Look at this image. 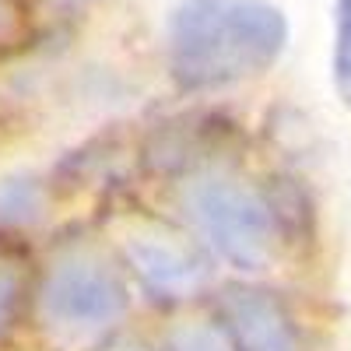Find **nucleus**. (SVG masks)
Segmentation results:
<instances>
[{
  "label": "nucleus",
  "instance_id": "obj_9",
  "mask_svg": "<svg viewBox=\"0 0 351 351\" xmlns=\"http://www.w3.org/2000/svg\"><path fill=\"white\" fill-rule=\"evenodd\" d=\"M162 351H236L221 324L211 319H180L162 334Z\"/></svg>",
  "mask_w": 351,
  "mask_h": 351
},
{
  "label": "nucleus",
  "instance_id": "obj_1",
  "mask_svg": "<svg viewBox=\"0 0 351 351\" xmlns=\"http://www.w3.org/2000/svg\"><path fill=\"white\" fill-rule=\"evenodd\" d=\"M288 46L271 0H183L165 25L169 74L183 92H215L267 74Z\"/></svg>",
  "mask_w": 351,
  "mask_h": 351
},
{
  "label": "nucleus",
  "instance_id": "obj_8",
  "mask_svg": "<svg viewBox=\"0 0 351 351\" xmlns=\"http://www.w3.org/2000/svg\"><path fill=\"white\" fill-rule=\"evenodd\" d=\"M46 211V190L32 176H11L0 183V225L18 228V225H32Z\"/></svg>",
  "mask_w": 351,
  "mask_h": 351
},
{
  "label": "nucleus",
  "instance_id": "obj_5",
  "mask_svg": "<svg viewBox=\"0 0 351 351\" xmlns=\"http://www.w3.org/2000/svg\"><path fill=\"white\" fill-rule=\"evenodd\" d=\"M243 141L236 120L221 112H183L158 123L141 141V162L152 176L186 180L204 169L232 165V152Z\"/></svg>",
  "mask_w": 351,
  "mask_h": 351
},
{
  "label": "nucleus",
  "instance_id": "obj_3",
  "mask_svg": "<svg viewBox=\"0 0 351 351\" xmlns=\"http://www.w3.org/2000/svg\"><path fill=\"white\" fill-rule=\"evenodd\" d=\"M36 313L56 341H95L127 319L130 288L102 250L71 246L53 256V263L43 271L36 288Z\"/></svg>",
  "mask_w": 351,
  "mask_h": 351
},
{
  "label": "nucleus",
  "instance_id": "obj_2",
  "mask_svg": "<svg viewBox=\"0 0 351 351\" xmlns=\"http://www.w3.org/2000/svg\"><path fill=\"white\" fill-rule=\"evenodd\" d=\"M176 208L204 246L243 274L271 271L288 250L274 190L246 180L232 165L180 180Z\"/></svg>",
  "mask_w": 351,
  "mask_h": 351
},
{
  "label": "nucleus",
  "instance_id": "obj_11",
  "mask_svg": "<svg viewBox=\"0 0 351 351\" xmlns=\"http://www.w3.org/2000/svg\"><path fill=\"white\" fill-rule=\"evenodd\" d=\"M56 8H71V11H77V8H88V4H95V0H53Z\"/></svg>",
  "mask_w": 351,
  "mask_h": 351
},
{
  "label": "nucleus",
  "instance_id": "obj_4",
  "mask_svg": "<svg viewBox=\"0 0 351 351\" xmlns=\"http://www.w3.org/2000/svg\"><path fill=\"white\" fill-rule=\"evenodd\" d=\"M127 267L162 299H190L208 288L215 267L211 250L193 232L169 228L162 221H141L120 239Z\"/></svg>",
  "mask_w": 351,
  "mask_h": 351
},
{
  "label": "nucleus",
  "instance_id": "obj_12",
  "mask_svg": "<svg viewBox=\"0 0 351 351\" xmlns=\"http://www.w3.org/2000/svg\"><path fill=\"white\" fill-rule=\"evenodd\" d=\"M4 25H8V4L0 0V32H4Z\"/></svg>",
  "mask_w": 351,
  "mask_h": 351
},
{
  "label": "nucleus",
  "instance_id": "obj_7",
  "mask_svg": "<svg viewBox=\"0 0 351 351\" xmlns=\"http://www.w3.org/2000/svg\"><path fill=\"white\" fill-rule=\"evenodd\" d=\"M32 299V253L14 236L0 232V341H4Z\"/></svg>",
  "mask_w": 351,
  "mask_h": 351
},
{
  "label": "nucleus",
  "instance_id": "obj_10",
  "mask_svg": "<svg viewBox=\"0 0 351 351\" xmlns=\"http://www.w3.org/2000/svg\"><path fill=\"white\" fill-rule=\"evenodd\" d=\"M330 71H334V88L341 102L351 109V0H337L334 4V56H330Z\"/></svg>",
  "mask_w": 351,
  "mask_h": 351
},
{
  "label": "nucleus",
  "instance_id": "obj_6",
  "mask_svg": "<svg viewBox=\"0 0 351 351\" xmlns=\"http://www.w3.org/2000/svg\"><path fill=\"white\" fill-rule=\"evenodd\" d=\"M218 316L236 351H306L302 330L271 288L232 281L218 291Z\"/></svg>",
  "mask_w": 351,
  "mask_h": 351
}]
</instances>
